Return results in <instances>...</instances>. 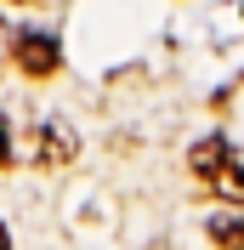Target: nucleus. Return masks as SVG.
Segmentation results:
<instances>
[{
    "label": "nucleus",
    "mask_w": 244,
    "mask_h": 250,
    "mask_svg": "<svg viewBox=\"0 0 244 250\" xmlns=\"http://www.w3.org/2000/svg\"><path fill=\"white\" fill-rule=\"evenodd\" d=\"M187 165H193L199 188H210V193H222V199L244 205V159L233 154L227 137H204V142H193Z\"/></svg>",
    "instance_id": "f257e3e1"
},
{
    "label": "nucleus",
    "mask_w": 244,
    "mask_h": 250,
    "mask_svg": "<svg viewBox=\"0 0 244 250\" xmlns=\"http://www.w3.org/2000/svg\"><path fill=\"white\" fill-rule=\"evenodd\" d=\"M80 154V142H74V131L62 120H46L40 131H34V159L46 165V171H57V165H68V159Z\"/></svg>",
    "instance_id": "f03ea898"
},
{
    "label": "nucleus",
    "mask_w": 244,
    "mask_h": 250,
    "mask_svg": "<svg viewBox=\"0 0 244 250\" xmlns=\"http://www.w3.org/2000/svg\"><path fill=\"white\" fill-rule=\"evenodd\" d=\"M17 62H23L34 80H46L51 68L62 62V51H57V40H51V34H17Z\"/></svg>",
    "instance_id": "7ed1b4c3"
},
{
    "label": "nucleus",
    "mask_w": 244,
    "mask_h": 250,
    "mask_svg": "<svg viewBox=\"0 0 244 250\" xmlns=\"http://www.w3.org/2000/svg\"><path fill=\"white\" fill-rule=\"evenodd\" d=\"M210 245L216 250H244V216H210Z\"/></svg>",
    "instance_id": "20e7f679"
},
{
    "label": "nucleus",
    "mask_w": 244,
    "mask_h": 250,
    "mask_svg": "<svg viewBox=\"0 0 244 250\" xmlns=\"http://www.w3.org/2000/svg\"><path fill=\"white\" fill-rule=\"evenodd\" d=\"M6 159H12V148H6V120H0V165H6Z\"/></svg>",
    "instance_id": "39448f33"
},
{
    "label": "nucleus",
    "mask_w": 244,
    "mask_h": 250,
    "mask_svg": "<svg viewBox=\"0 0 244 250\" xmlns=\"http://www.w3.org/2000/svg\"><path fill=\"white\" fill-rule=\"evenodd\" d=\"M0 250H12V233H6V222H0Z\"/></svg>",
    "instance_id": "423d86ee"
},
{
    "label": "nucleus",
    "mask_w": 244,
    "mask_h": 250,
    "mask_svg": "<svg viewBox=\"0 0 244 250\" xmlns=\"http://www.w3.org/2000/svg\"><path fill=\"white\" fill-rule=\"evenodd\" d=\"M0 57H6V23H0Z\"/></svg>",
    "instance_id": "0eeeda50"
},
{
    "label": "nucleus",
    "mask_w": 244,
    "mask_h": 250,
    "mask_svg": "<svg viewBox=\"0 0 244 250\" xmlns=\"http://www.w3.org/2000/svg\"><path fill=\"white\" fill-rule=\"evenodd\" d=\"M17 6H23V0H17Z\"/></svg>",
    "instance_id": "6e6552de"
}]
</instances>
